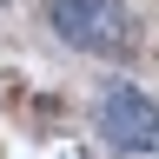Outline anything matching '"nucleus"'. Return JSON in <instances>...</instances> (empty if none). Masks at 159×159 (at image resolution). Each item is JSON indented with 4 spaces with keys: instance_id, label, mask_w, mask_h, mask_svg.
Here are the masks:
<instances>
[{
    "instance_id": "2",
    "label": "nucleus",
    "mask_w": 159,
    "mask_h": 159,
    "mask_svg": "<svg viewBox=\"0 0 159 159\" xmlns=\"http://www.w3.org/2000/svg\"><path fill=\"white\" fill-rule=\"evenodd\" d=\"M99 133L113 152H152L159 146V106L139 86H106L99 99Z\"/></svg>"
},
{
    "instance_id": "1",
    "label": "nucleus",
    "mask_w": 159,
    "mask_h": 159,
    "mask_svg": "<svg viewBox=\"0 0 159 159\" xmlns=\"http://www.w3.org/2000/svg\"><path fill=\"white\" fill-rule=\"evenodd\" d=\"M47 27L80 53L99 60H133L139 53V20L126 0H47Z\"/></svg>"
}]
</instances>
